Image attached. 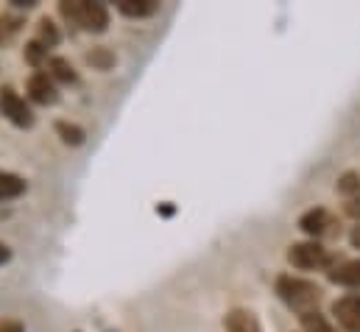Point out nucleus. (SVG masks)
Segmentation results:
<instances>
[{
    "mask_svg": "<svg viewBox=\"0 0 360 332\" xmlns=\"http://www.w3.org/2000/svg\"><path fill=\"white\" fill-rule=\"evenodd\" d=\"M274 290L299 316L316 313L319 305H321V288L316 282L302 279V276H293V274H279L276 282H274Z\"/></svg>",
    "mask_w": 360,
    "mask_h": 332,
    "instance_id": "obj_1",
    "label": "nucleus"
},
{
    "mask_svg": "<svg viewBox=\"0 0 360 332\" xmlns=\"http://www.w3.org/2000/svg\"><path fill=\"white\" fill-rule=\"evenodd\" d=\"M59 14L90 31V34H103L109 28V8L103 3H95V0H70V3H59Z\"/></svg>",
    "mask_w": 360,
    "mask_h": 332,
    "instance_id": "obj_2",
    "label": "nucleus"
},
{
    "mask_svg": "<svg viewBox=\"0 0 360 332\" xmlns=\"http://www.w3.org/2000/svg\"><path fill=\"white\" fill-rule=\"evenodd\" d=\"M288 262L299 271H330L335 268V254L319 241H302L288 249Z\"/></svg>",
    "mask_w": 360,
    "mask_h": 332,
    "instance_id": "obj_3",
    "label": "nucleus"
},
{
    "mask_svg": "<svg viewBox=\"0 0 360 332\" xmlns=\"http://www.w3.org/2000/svg\"><path fill=\"white\" fill-rule=\"evenodd\" d=\"M0 115L6 120H11L17 129H31L34 126V112L28 109L25 98H20L11 87H3L0 89Z\"/></svg>",
    "mask_w": 360,
    "mask_h": 332,
    "instance_id": "obj_4",
    "label": "nucleus"
},
{
    "mask_svg": "<svg viewBox=\"0 0 360 332\" xmlns=\"http://www.w3.org/2000/svg\"><path fill=\"white\" fill-rule=\"evenodd\" d=\"M335 226H338L335 215L330 210H324V207H313V210L302 212V218H299V229L304 235H310V241H319L324 235H333Z\"/></svg>",
    "mask_w": 360,
    "mask_h": 332,
    "instance_id": "obj_5",
    "label": "nucleus"
},
{
    "mask_svg": "<svg viewBox=\"0 0 360 332\" xmlns=\"http://www.w3.org/2000/svg\"><path fill=\"white\" fill-rule=\"evenodd\" d=\"M25 92L34 103H42V106H51L59 101V92H56V82L48 76V73H34L28 84H25Z\"/></svg>",
    "mask_w": 360,
    "mask_h": 332,
    "instance_id": "obj_6",
    "label": "nucleus"
},
{
    "mask_svg": "<svg viewBox=\"0 0 360 332\" xmlns=\"http://www.w3.org/2000/svg\"><path fill=\"white\" fill-rule=\"evenodd\" d=\"M333 316L344 332H360V296H344L333 305Z\"/></svg>",
    "mask_w": 360,
    "mask_h": 332,
    "instance_id": "obj_7",
    "label": "nucleus"
},
{
    "mask_svg": "<svg viewBox=\"0 0 360 332\" xmlns=\"http://www.w3.org/2000/svg\"><path fill=\"white\" fill-rule=\"evenodd\" d=\"M224 330L226 332H263L260 327V319L252 313V310H243V307H235L224 316Z\"/></svg>",
    "mask_w": 360,
    "mask_h": 332,
    "instance_id": "obj_8",
    "label": "nucleus"
},
{
    "mask_svg": "<svg viewBox=\"0 0 360 332\" xmlns=\"http://www.w3.org/2000/svg\"><path fill=\"white\" fill-rule=\"evenodd\" d=\"M333 285L341 288H360V260H347V262H335V268L327 271Z\"/></svg>",
    "mask_w": 360,
    "mask_h": 332,
    "instance_id": "obj_9",
    "label": "nucleus"
},
{
    "mask_svg": "<svg viewBox=\"0 0 360 332\" xmlns=\"http://www.w3.org/2000/svg\"><path fill=\"white\" fill-rule=\"evenodd\" d=\"M117 11L131 20H143L160 11V0H117Z\"/></svg>",
    "mask_w": 360,
    "mask_h": 332,
    "instance_id": "obj_10",
    "label": "nucleus"
},
{
    "mask_svg": "<svg viewBox=\"0 0 360 332\" xmlns=\"http://www.w3.org/2000/svg\"><path fill=\"white\" fill-rule=\"evenodd\" d=\"M48 76H51L53 82H62V84H76V82H79V76H76L73 65H70L68 59H62V56L48 59Z\"/></svg>",
    "mask_w": 360,
    "mask_h": 332,
    "instance_id": "obj_11",
    "label": "nucleus"
},
{
    "mask_svg": "<svg viewBox=\"0 0 360 332\" xmlns=\"http://www.w3.org/2000/svg\"><path fill=\"white\" fill-rule=\"evenodd\" d=\"M25 193V179L17 176V173H6L0 170V201H8V198H17Z\"/></svg>",
    "mask_w": 360,
    "mask_h": 332,
    "instance_id": "obj_12",
    "label": "nucleus"
},
{
    "mask_svg": "<svg viewBox=\"0 0 360 332\" xmlns=\"http://www.w3.org/2000/svg\"><path fill=\"white\" fill-rule=\"evenodd\" d=\"M37 42L45 45V48H53V45L62 42V34H59V28H56L53 20H48V17L39 20V25H37Z\"/></svg>",
    "mask_w": 360,
    "mask_h": 332,
    "instance_id": "obj_13",
    "label": "nucleus"
},
{
    "mask_svg": "<svg viewBox=\"0 0 360 332\" xmlns=\"http://www.w3.org/2000/svg\"><path fill=\"white\" fill-rule=\"evenodd\" d=\"M335 190H338V196H344V201L358 198V196H360V173H355V170H347V173L338 179Z\"/></svg>",
    "mask_w": 360,
    "mask_h": 332,
    "instance_id": "obj_14",
    "label": "nucleus"
},
{
    "mask_svg": "<svg viewBox=\"0 0 360 332\" xmlns=\"http://www.w3.org/2000/svg\"><path fill=\"white\" fill-rule=\"evenodd\" d=\"M56 134H59L68 146H82V143H84V137H87L82 126L68 123V120H59V123H56Z\"/></svg>",
    "mask_w": 360,
    "mask_h": 332,
    "instance_id": "obj_15",
    "label": "nucleus"
},
{
    "mask_svg": "<svg viewBox=\"0 0 360 332\" xmlns=\"http://www.w3.org/2000/svg\"><path fill=\"white\" fill-rule=\"evenodd\" d=\"M302 321V330L304 332H335V327L316 310V313H307V316H299Z\"/></svg>",
    "mask_w": 360,
    "mask_h": 332,
    "instance_id": "obj_16",
    "label": "nucleus"
},
{
    "mask_svg": "<svg viewBox=\"0 0 360 332\" xmlns=\"http://www.w3.org/2000/svg\"><path fill=\"white\" fill-rule=\"evenodd\" d=\"M87 62H90L92 68H98V70H109L115 65V53L109 48H92L90 53H87Z\"/></svg>",
    "mask_w": 360,
    "mask_h": 332,
    "instance_id": "obj_17",
    "label": "nucleus"
},
{
    "mask_svg": "<svg viewBox=\"0 0 360 332\" xmlns=\"http://www.w3.org/2000/svg\"><path fill=\"white\" fill-rule=\"evenodd\" d=\"M45 56H48V48H45V45H39L37 39L25 45V59H28L34 68H39V65L45 62Z\"/></svg>",
    "mask_w": 360,
    "mask_h": 332,
    "instance_id": "obj_18",
    "label": "nucleus"
},
{
    "mask_svg": "<svg viewBox=\"0 0 360 332\" xmlns=\"http://www.w3.org/2000/svg\"><path fill=\"white\" fill-rule=\"evenodd\" d=\"M17 31H20V20H14V17H0V45L8 42Z\"/></svg>",
    "mask_w": 360,
    "mask_h": 332,
    "instance_id": "obj_19",
    "label": "nucleus"
},
{
    "mask_svg": "<svg viewBox=\"0 0 360 332\" xmlns=\"http://www.w3.org/2000/svg\"><path fill=\"white\" fill-rule=\"evenodd\" d=\"M0 332H25V327L17 319H3L0 321Z\"/></svg>",
    "mask_w": 360,
    "mask_h": 332,
    "instance_id": "obj_20",
    "label": "nucleus"
},
{
    "mask_svg": "<svg viewBox=\"0 0 360 332\" xmlns=\"http://www.w3.org/2000/svg\"><path fill=\"white\" fill-rule=\"evenodd\" d=\"M344 210H347V215H349V218H355V221L360 224V196L358 198H349Z\"/></svg>",
    "mask_w": 360,
    "mask_h": 332,
    "instance_id": "obj_21",
    "label": "nucleus"
},
{
    "mask_svg": "<svg viewBox=\"0 0 360 332\" xmlns=\"http://www.w3.org/2000/svg\"><path fill=\"white\" fill-rule=\"evenodd\" d=\"M8 260H11V249H8L6 243H0V265H3V262H8Z\"/></svg>",
    "mask_w": 360,
    "mask_h": 332,
    "instance_id": "obj_22",
    "label": "nucleus"
},
{
    "mask_svg": "<svg viewBox=\"0 0 360 332\" xmlns=\"http://www.w3.org/2000/svg\"><path fill=\"white\" fill-rule=\"evenodd\" d=\"M349 243H352L355 249H360V224L355 226V229H352V235H349Z\"/></svg>",
    "mask_w": 360,
    "mask_h": 332,
    "instance_id": "obj_23",
    "label": "nucleus"
}]
</instances>
